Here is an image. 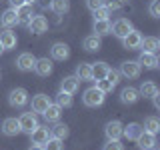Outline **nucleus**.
Returning <instances> with one entry per match:
<instances>
[{"label": "nucleus", "mask_w": 160, "mask_h": 150, "mask_svg": "<svg viewBox=\"0 0 160 150\" xmlns=\"http://www.w3.org/2000/svg\"><path fill=\"white\" fill-rule=\"evenodd\" d=\"M96 88H98V90H102L104 94H106V92H110V90H114V86L108 82L106 78H102V80H96Z\"/></svg>", "instance_id": "37"}, {"label": "nucleus", "mask_w": 160, "mask_h": 150, "mask_svg": "<svg viewBox=\"0 0 160 150\" xmlns=\"http://www.w3.org/2000/svg\"><path fill=\"white\" fill-rule=\"evenodd\" d=\"M20 132V124L16 118H6L2 122V134H6V136H16Z\"/></svg>", "instance_id": "22"}, {"label": "nucleus", "mask_w": 160, "mask_h": 150, "mask_svg": "<svg viewBox=\"0 0 160 150\" xmlns=\"http://www.w3.org/2000/svg\"><path fill=\"white\" fill-rule=\"evenodd\" d=\"M8 2H10V8L16 10V8L22 6V4H26V0H8Z\"/></svg>", "instance_id": "42"}, {"label": "nucleus", "mask_w": 160, "mask_h": 150, "mask_svg": "<svg viewBox=\"0 0 160 150\" xmlns=\"http://www.w3.org/2000/svg\"><path fill=\"white\" fill-rule=\"evenodd\" d=\"M82 48L86 50V52H98V50H100V36H96V34L86 36L84 42H82Z\"/></svg>", "instance_id": "26"}, {"label": "nucleus", "mask_w": 160, "mask_h": 150, "mask_svg": "<svg viewBox=\"0 0 160 150\" xmlns=\"http://www.w3.org/2000/svg\"><path fill=\"white\" fill-rule=\"evenodd\" d=\"M4 52V46H2V44H0V54H2Z\"/></svg>", "instance_id": "45"}, {"label": "nucleus", "mask_w": 160, "mask_h": 150, "mask_svg": "<svg viewBox=\"0 0 160 150\" xmlns=\"http://www.w3.org/2000/svg\"><path fill=\"white\" fill-rule=\"evenodd\" d=\"M138 64H140V66H144V68L154 70V68H158V56H156V54H152V52H140Z\"/></svg>", "instance_id": "15"}, {"label": "nucleus", "mask_w": 160, "mask_h": 150, "mask_svg": "<svg viewBox=\"0 0 160 150\" xmlns=\"http://www.w3.org/2000/svg\"><path fill=\"white\" fill-rule=\"evenodd\" d=\"M30 138H32V144H38V146H44V144L48 142V138H50V130L46 126H38L30 132Z\"/></svg>", "instance_id": "8"}, {"label": "nucleus", "mask_w": 160, "mask_h": 150, "mask_svg": "<svg viewBox=\"0 0 160 150\" xmlns=\"http://www.w3.org/2000/svg\"><path fill=\"white\" fill-rule=\"evenodd\" d=\"M104 8H106L108 12H112V10H120V8H122V0H106V2H104Z\"/></svg>", "instance_id": "38"}, {"label": "nucleus", "mask_w": 160, "mask_h": 150, "mask_svg": "<svg viewBox=\"0 0 160 150\" xmlns=\"http://www.w3.org/2000/svg\"><path fill=\"white\" fill-rule=\"evenodd\" d=\"M80 86V80L76 76H66L62 78V82H60V90L62 92H68V94H74Z\"/></svg>", "instance_id": "20"}, {"label": "nucleus", "mask_w": 160, "mask_h": 150, "mask_svg": "<svg viewBox=\"0 0 160 150\" xmlns=\"http://www.w3.org/2000/svg\"><path fill=\"white\" fill-rule=\"evenodd\" d=\"M138 94H140V96H144V98H152L154 94H158L156 82H152V80H146V82H142V86H140Z\"/></svg>", "instance_id": "27"}, {"label": "nucleus", "mask_w": 160, "mask_h": 150, "mask_svg": "<svg viewBox=\"0 0 160 150\" xmlns=\"http://www.w3.org/2000/svg\"><path fill=\"white\" fill-rule=\"evenodd\" d=\"M34 72L40 74V76H50V74H52V60H48V58H36Z\"/></svg>", "instance_id": "17"}, {"label": "nucleus", "mask_w": 160, "mask_h": 150, "mask_svg": "<svg viewBox=\"0 0 160 150\" xmlns=\"http://www.w3.org/2000/svg\"><path fill=\"white\" fill-rule=\"evenodd\" d=\"M122 2H124V0H122Z\"/></svg>", "instance_id": "47"}, {"label": "nucleus", "mask_w": 160, "mask_h": 150, "mask_svg": "<svg viewBox=\"0 0 160 150\" xmlns=\"http://www.w3.org/2000/svg\"><path fill=\"white\" fill-rule=\"evenodd\" d=\"M34 16V12H32V4H22L20 8H16V20H18V24H28L30 20H32Z\"/></svg>", "instance_id": "14"}, {"label": "nucleus", "mask_w": 160, "mask_h": 150, "mask_svg": "<svg viewBox=\"0 0 160 150\" xmlns=\"http://www.w3.org/2000/svg\"><path fill=\"white\" fill-rule=\"evenodd\" d=\"M148 10H150V16L152 18H160V0H152Z\"/></svg>", "instance_id": "39"}, {"label": "nucleus", "mask_w": 160, "mask_h": 150, "mask_svg": "<svg viewBox=\"0 0 160 150\" xmlns=\"http://www.w3.org/2000/svg\"><path fill=\"white\" fill-rule=\"evenodd\" d=\"M108 80L110 84H112V86H116V84L120 82V72L118 70H112V68H108V72H106V76H104Z\"/></svg>", "instance_id": "35"}, {"label": "nucleus", "mask_w": 160, "mask_h": 150, "mask_svg": "<svg viewBox=\"0 0 160 150\" xmlns=\"http://www.w3.org/2000/svg\"><path fill=\"white\" fill-rule=\"evenodd\" d=\"M56 104L60 108H68V106H72V94H68V92H60L56 94Z\"/></svg>", "instance_id": "33"}, {"label": "nucleus", "mask_w": 160, "mask_h": 150, "mask_svg": "<svg viewBox=\"0 0 160 150\" xmlns=\"http://www.w3.org/2000/svg\"><path fill=\"white\" fill-rule=\"evenodd\" d=\"M140 48H142V52L156 54L158 48H160V40L156 36H146V38H142V42H140Z\"/></svg>", "instance_id": "19"}, {"label": "nucleus", "mask_w": 160, "mask_h": 150, "mask_svg": "<svg viewBox=\"0 0 160 150\" xmlns=\"http://www.w3.org/2000/svg\"><path fill=\"white\" fill-rule=\"evenodd\" d=\"M104 98H106V94H104L102 90H98L96 86H90L88 90H84V94H82V102L90 108L100 106V104L104 102Z\"/></svg>", "instance_id": "1"}, {"label": "nucleus", "mask_w": 160, "mask_h": 150, "mask_svg": "<svg viewBox=\"0 0 160 150\" xmlns=\"http://www.w3.org/2000/svg\"><path fill=\"white\" fill-rule=\"evenodd\" d=\"M30 150H44V148L38 146V144H32V146H30Z\"/></svg>", "instance_id": "44"}, {"label": "nucleus", "mask_w": 160, "mask_h": 150, "mask_svg": "<svg viewBox=\"0 0 160 150\" xmlns=\"http://www.w3.org/2000/svg\"><path fill=\"white\" fill-rule=\"evenodd\" d=\"M60 114H62V108L54 102V104H50V106L44 110L42 116L46 118V122H58V120H60Z\"/></svg>", "instance_id": "25"}, {"label": "nucleus", "mask_w": 160, "mask_h": 150, "mask_svg": "<svg viewBox=\"0 0 160 150\" xmlns=\"http://www.w3.org/2000/svg\"><path fill=\"white\" fill-rule=\"evenodd\" d=\"M122 122L120 120H112V122L106 124V128H104V132H106V138L108 140H120L122 138Z\"/></svg>", "instance_id": "11"}, {"label": "nucleus", "mask_w": 160, "mask_h": 150, "mask_svg": "<svg viewBox=\"0 0 160 150\" xmlns=\"http://www.w3.org/2000/svg\"><path fill=\"white\" fill-rule=\"evenodd\" d=\"M68 132H70L68 126H66V124H60V122L56 124V126L50 128V136H52V138H58V140H64V138L68 136Z\"/></svg>", "instance_id": "32"}, {"label": "nucleus", "mask_w": 160, "mask_h": 150, "mask_svg": "<svg viewBox=\"0 0 160 150\" xmlns=\"http://www.w3.org/2000/svg\"><path fill=\"white\" fill-rule=\"evenodd\" d=\"M130 30H134V26H132V22H130L128 18H118V20H114L112 26H110V32H112L116 38H120V40L126 36Z\"/></svg>", "instance_id": "3"}, {"label": "nucleus", "mask_w": 160, "mask_h": 150, "mask_svg": "<svg viewBox=\"0 0 160 150\" xmlns=\"http://www.w3.org/2000/svg\"><path fill=\"white\" fill-rule=\"evenodd\" d=\"M142 126H140L138 122H132V124H128V126H124L122 128V136L124 138H128V140H136L140 134H142Z\"/></svg>", "instance_id": "24"}, {"label": "nucleus", "mask_w": 160, "mask_h": 150, "mask_svg": "<svg viewBox=\"0 0 160 150\" xmlns=\"http://www.w3.org/2000/svg\"><path fill=\"white\" fill-rule=\"evenodd\" d=\"M18 124H20V132L30 134L34 128L38 126V118H36V114H34V112H24L22 116L18 118Z\"/></svg>", "instance_id": "5"}, {"label": "nucleus", "mask_w": 160, "mask_h": 150, "mask_svg": "<svg viewBox=\"0 0 160 150\" xmlns=\"http://www.w3.org/2000/svg\"><path fill=\"white\" fill-rule=\"evenodd\" d=\"M26 2H28V4H32V2H36V0H26Z\"/></svg>", "instance_id": "46"}, {"label": "nucleus", "mask_w": 160, "mask_h": 150, "mask_svg": "<svg viewBox=\"0 0 160 150\" xmlns=\"http://www.w3.org/2000/svg\"><path fill=\"white\" fill-rule=\"evenodd\" d=\"M80 82H90L92 80V68H90V64L86 62H80L76 66V74H74Z\"/></svg>", "instance_id": "21"}, {"label": "nucleus", "mask_w": 160, "mask_h": 150, "mask_svg": "<svg viewBox=\"0 0 160 150\" xmlns=\"http://www.w3.org/2000/svg\"><path fill=\"white\" fill-rule=\"evenodd\" d=\"M110 18V12L106 8H98V10H94V20H108Z\"/></svg>", "instance_id": "40"}, {"label": "nucleus", "mask_w": 160, "mask_h": 150, "mask_svg": "<svg viewBox=\"0 0 160 150\" xmlns=\"http://www.w3.org/2000/svg\"><path fill=\"white\" fill-rule=\"evenodd\" d=\"M50 56L54 60H60V62H64V60H68L70 56V46L64 42H54L52 48H50Z\"/></svg>", "instance_id": "6"}, {"label": "nucleus", "mask_w": 160, "mask_h": 150, "mask_svg": "<svg viewBox=\"0 0 160 150\" xmlns=\"http://www.w3.org/2000/svg\"><path fill=\"white\" fill-rule=\"evenodd\" d=\"M34 64H36V58H34V54H30V52H22L16 58V68L22 70V72H30V70H34Z\"/></svg>", "instance_id": "7"}, {"label": "nucleus", "mask_w": 160, "mask_h": 150, "mask_svg": "<svg viewBox=\"0 0 160 150\" xmlns=\"http://www.w3.org/2000/svg\"><path fill=\"white\" fill-rule=\"evenodd\" d=\"M144 132H150V134H154V136H156V134L160 132V120L156 118V116H148L146 120H144Z\"/></svg>", "instance_id": "29"}, {"label": "nucleus", "mask_w": 160, "mask_h": 150, "mask_svg": "<svg viewBox=\"0 0 160 150\" xmlns=\"http://www.w3.org/2000/svg\"><path fill=\"white\" fill-rule=\"evenodd\" d=\"M152 150H154V148H152Z\"/></svg>", "instance_id": "48"}, {"label": "nucleus", "mask_w": 160, "mask_h": 150, "mask_svg": "<svg viewBox=\"0 0 160 150\" xmlns=\"http://www.w3.org/2000/svg\"><path fill=\"white\" fill-rule=\"evenodd\" d=\"M138 98H140L138 90L132 88V86L122 88V92H120V102H122V104H136Z\"/></svg>", "instance_id": "16"}, {"label": "nucleus", "mask_w": 160, "mask_h": 150, "mask_svg": "<svg viewBox=\"0 0 160 150\" xmlns=\"http://www.w3.org/2000/svg\"><path fill=\"white\" fill-rule=\"evenodd\" d=\"M110 20H94V34L96 36H106L110 34Z\"/></svg>", "instance_id": "31"}, {"label": "nucleus", "mask_w": 160, "mask_h": 150, "mask_svg": "<svg viewBox=\"0 0 160 150\" xmlns=\"http://www.w3.org/2000/svg\"><path fill=\"white\" fill-rule=\"evenodd\" d=\"M50 10L56 14H66L70 10V0H50Z\"/></svg>", "instance_id": "30"}, {"label": "nucleus", "mask_w": 160, "mask_h": 150, "mask_svg": "<svg viewBox=\"0 0 160 150\" xmlns=\"http://www.w3.org/2000/svg\"><path fill=\"white\" fill-rule=\"evenodd\" d=\"M92 68V80H102L108 72V64L106 62H96V64H90Z\"/></svg>", "instance_id": "28"}, {"label": "nucleus", "mask_w": 160, "mask_h": 150, "mask_svg": "<svg viewBox=\"0 0 160 150\" xmlns=\"http://www.w3.org/2000/svg\"><path fill=\"white\" fill-rule=\"evenodd\" d=\"M28 28L32 34H44L48 30V20L44 16H32V20L28 22Z\"/></svg>", "instance_id": "12"}, {"label": "nucleus", "mask_w": 160, "mask_h": 150, "mask_svg": "<svg viewBox=\"0 0 160 150\" xmlns=\"http://www.w3.org/2000/svg\"><path fill=\"white\" fill-rule=\"evenodd\" d=\"M102 150H124V144L120 140H106Z\"/></svg>", "instance_id": "36"}, {"label": "nucleus", "mask_w": 160, "mask_h": 150, "mask_svg": "<svg viewBox=\"0 0 160 150\" xmlns=\"http://www.w3.org/2000/svg\"><path fill=\"white\" fill-rule=\"evenodd\" d=\"M136 144H138V148H142V150H152L154 144H156V136L142 130V134L136 138Z\"/></svg>", "instance_id": "18"}, {"label": "nucleus", "mask_w": 160, "mask_h": 150, "mask_svg": "<svg viewBox=\"0 0 160 150\" xmlns=\"http://www.w3.org/2000/svg\"><path fill=\"white\" fill-rule=\"evenodd\" d=\"M140 70H142V66L138 64V60H126V62L120 64V76L128 78V80H134L140 76Z\"/></svg>", "instance_id": "2"}, {"label": "nucleus", "mask_w": 160, "mask_h": 150, "mask_svg": "<svg viewBox=\"0 0 160 150\" xmlns=\"http://www.w3.org/2000/svg\"><path fill=\"white\" fill-rule=\"evenodd\" d=\"M8 102L12 108H24L28 104V92L24 88H14L8 94Z\"/></svg>", "instance_id": "4"}, {"label": "nucleus", "mask_w": 160, "mask_h": 150, "mask_svg": "<svg viewBox=\"0 0 160 150\" xmlns=\"http://www.w3.org/2000/svg\"><path fill=\"white\" fill-rule=\"evenodd\" d=\"M50 104H52V100H50L46 94H36V96L32 98V112L34 114H44V110H46Z\"/></svg>", "instance_id": "10"}, {"label": "nucleus", "mask_w": 160, "mask_h": 150, "mask_svg": "<svg viewBox=\"0 0 160 150\" xmlns=\"http://www.w3.org/2000/svg\"><path fill=\"white\" fill-rule=\"evenodd\" d=\"M0 44L4 46V50H12V48H16V44H18V38H16V34L12 32V30H2V34H0Z\"/></svg>", "instance_id": "13"}, {"label": "nucleus", "mask_w": 160, "mask_h": 150, "mask_svg": "<svg viewBox=\"0 0 160 150\" xmlns=\"http://www.w3.org/2000/svg\"><path fill=\"white\" fill-rule=\"evenodd\" d=\"M104 2L106 0H86V6H88V10H98V8H102L104 6Z\"/></svg>", "instance_id": "41"}, {"label": "nucleus", "mask_w": 160, "mask_h": 150, "mask_svg": "<svg viewBox=\"0 0 160 150\" xmlns=\"http://www.w3.org/2000/svg\"><path fill=\"white\" fill-rule=\"evenodd\" d=\"M44 150H62V140H58V138H52L50 136L48 138V142L42 146Z\"/></svg>", "instance_id": "34"}, {"label": "nucleus", "mask_w": 160, "mask_h": 150, "mask_svg": "<svg viewBox=\"0 0 160 150\" xmlns=\"http://www.w3.org/2000/svg\"><path fill=\"white\" fill-rule=\"evenodd\" d=\"M0 24H2L4 28H10V26H14V24H18V20H16V10L14 8H6L2 14H0Z\"/></svg>", "instance_id": "23"}, {"label": "nucleus", "mask_w": 160, "mask_h": 150, "mask_svg": "<svg viewBox=\"0 0 160 150\" xmlns=\"http://www.w3.org/2000/svg\"><path fill=\"white\" fill-rule=\"evenodd\" d=\"M140 42H142V34L138 32V30H130L126 36L122 38V44L126 50H136L140 48Z\"/></svg>", "instance_id": "9"}, {"label": "nucleus", "mask_w": 160, "mask_h": 150, "mask_svg": "<svg viewBox=\"0 0 160 150\" xmlns=\"http://www.w3.org/2000/svg\"><path fill=\"white\" fill-rule=\"evenodd\" d=\"M152 100H154V106H156V108H160V94H154V96H152Z\"/></svg>", "instance_id": "43"}]
</instances>
